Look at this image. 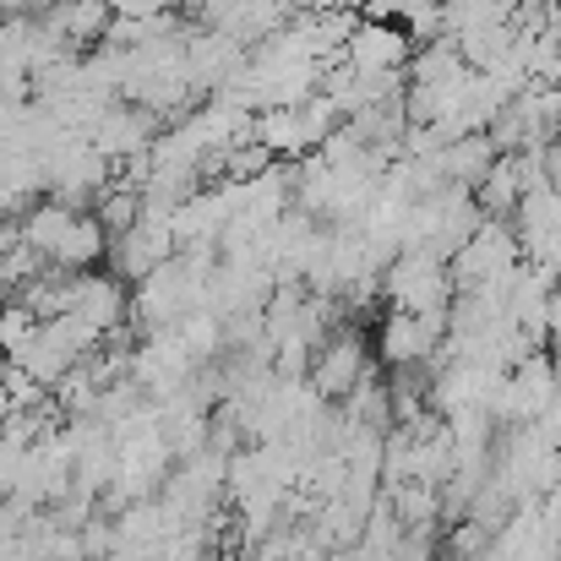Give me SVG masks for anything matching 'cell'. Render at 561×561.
<instances>
[{"label":"cell","instance_id":"6da1fadb","mask_svg":"<svg viewBox=\"0 0 561 561\" xmlns=\"http://www.w3.org/2000/svg\"><path fill=\"white\" fill-rule=\"evenodd\" d=\"M366 376V360H360V344L355 339H333L317 360V392L322 398H344L355 381Z\"/></svg>","mask_w":561,"mask_h":561}]
</instances>
